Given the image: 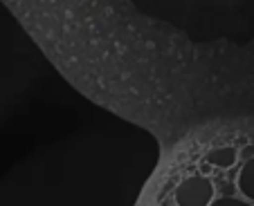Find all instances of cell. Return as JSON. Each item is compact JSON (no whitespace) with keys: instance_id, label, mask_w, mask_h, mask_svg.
Instances as JSON below:
<instances>
[{"instance_id":"obj_4","label":"cell","mask_w":254,"mask_h":206,"mask_svg":"<svg viewBox=\"0 0 254 206\" xmlns=\"http://www.w3.org/2000/svg\"><path fill=\"white\" fill-rule=\"evenodd\" d=\"M236 188L243 195V200L254 204V157L245 159V164L241 166L239 175H236Z\"/></svg>"},{"instance_id":"obj_2","label":"cell","mask_w":254,"mask_h":206,"mask_svg":"<svg viewBox=\"0 0 254 206\" xmlns=\"http://www.w3.org/2000/svg\"><path fill=\"white\" fill-rule=\"evenodd\" d=\"M216 197L214 182L205 175H189L176 186V206H209Z\"/></svg>"},{"instance_id":"obj_3","label":"cell","mask_w":254,"mask_h":206,"mask_svg":"<svg viewBox=\"0 0 254 206\" xmlns=\"http://www.w3.org/2000/svg\"><path fill=\"white\" fill-rule=\"evenodd\" d=\"M205 162L214 168L227 170V168H232L239 162V150L232 148V146H218V148H211L209 153L205 155Z\"/></svg>"},{"instance_id":"obj_5","label":"cell","mask_w":254,"mask_h":206,"mask_svg":"<svg viewBox=\"0 0 254 206\" xmlns=\"http://www.w3.org/2000/svg\"><path fill=\"white\" fill-rule=\"evenodd\" d=\"M209 206H254V204H250L248 200H241V197L225 195V197H214V202Z\"/></svg>"},{"instance_id":"obj_1","label":"cell","mask_w":254,"mask_h":206,"mask_svg":"<svg viewBox=\"0 0 254 206\" xmlns=\"http://www.w3.org/2000/svg\"><path fill=\"white\" fill-rule=\"evenodd\" d=\"M79 85L254 103V0H5Z\"/></svg>"},{"instance_id":"obj_6","label":"cell","mask_w":254,"mask_h":206,"mask_svg":"<svg viewBox=\"0 0 254 206\" xmlns=\"http://www.w3.org/2000/svg\"><path fill=\"white\" fill-rule=\"evenodd\" d=\"M243 157V159H250V157H254V146H245L243 150L239 153V159Z\"/></svg>"}]
</instances>
